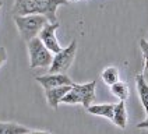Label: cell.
I'll return each instance as SVG.
<instances>
[{
  "instance_id": "obj_23",
  "label": "cell",
  "mask_w": 148,
  "mask_h": 134,
  "mask_svg": "<svg viewBox=\"0 0 148 134\" xmlns=\"http://www.w3.org/2000/svg\"><path fill=\"white\" fill-rule=\"evenodd\" d=\"M50 134H53V133H50Z\"/></svg>"
},
{
  "instance_id": "obj_11",
  "label": "cell",
  "mask_w": 148,
  "mask_h": 134,
  "mask_svg": "<svg viewBox=\"0 0 148 134\" xmlns=\"http://www.w3.org/2000/svg\"><path fill=\"white\" fill-rule=\"evenodd\" d=\"M136 87H137V92H138V98H140L141 105L145 110V113H148V83L143 77V74L136 75Z\"/></svg>"
},
{
  "instance_id": "obj_16",
  "label": "cell",
  "mask_w": 148,
  "mask_h": 134,
  "mask_svg": "<svg viewBox=\"0 0 148 134\" xmlns=\"http://www.w3.org/2000/svg\"><path fill=\"white\" fill-rule=\"evenodd\" d=\"M140 48L143 52V57H144V68H148V41L147 39H141Z\"/></svg>"
},
{
  "instance_id": "obj_13",
  "label": "cell",
  "mask_w": 148,
  "mask_h": 134,
  "mask_svg": "<svg viewBox=\"0 0 148 134\" xmlns=\"http://www.w3.org/2000/svg\"><path fill=\"white\" fill-rule=\"evenodd\" d=\"M101 78H102V81L106 84V85L112 87L113 84L120 81V73H119L117 67L109 66L106 68H103V71L101 73Z\"/></svg>"
},
{
  "instance_id": "obj_5",
  "label": "cell",
  "mask_w": 148,
  "mask_h": 134,
  "mask_svg": "<svg viewBox=\"0 0 148 134\" xmlns=\"http://www.w3.org/2000/svg\"><path fill=\"white\" fill-rule=\"evenodd\" d=\"M60 28V24L58 23H48L42 28L39 32V39L43 42V45L52 52V53H58L63 49V46L60 45L58 36H56V31Z\"/></svg>"
},
{
  "instance_id": "obj_24",
  "label": "cell",
  "mask_w": 148,
  "mask_h": 134,
  "mask_svg": "<svg viewBox=\"0 0 148 134\" xmlns=\"http://www.w3.org/2000/svg\"><path fill=\"white\" fill-rule=\"evenodd\" d=\"M0 1H1V0H0Z\"/></svg>"
},
{
  "instance_id": "obj_21",
  "label": "cell",
  "mask_w": 148,
  "mask_h": 134,
  "mask_svg": "<svg viewBox=\"0 0 148 134\" xmlns=\"http://www.w3.org/2000/svg\"><path fill=\"white\" fill-rule=\"evenodd\" d=\"M70 1H78V0H70Z\"/></svg>"
},
{
  "instance_id": "obj_19",
  "label": "cell",
  "mask_w": 148,
  "mask_h": 134,
  "mask_svg": "<svg viewBox=\"0 0 148 134\" xmlns=\"http://www.w3.org/2000/svg\"><path fill=\"white\" fill-rule=\"evenodd\" d=\"M137 129H148V120H144L137 124Z\"/></svg>"
},
{
  "instance_id": "obj_18",
  "label": "cell",
  "mask_w": 148,
  "mask_h": 134,
  "mask_svg": "<svg viewBox=\"0 0 148 134\" xmlns=\"http://www.w3.org/2000/svg\"><path fill=\"white\" fill-rule=\"evenodd\" d=\"M25 134H50L49 131H45V130H29L28 133Z\"/></svg>"
},
{
  "instance_id": "obj_22",
  "label": "cell",
  "mask_w": 148,
  "mask_h": 134,
  "mask_svg": "<svg viewBox=\"0 0 148 134\" xmlns=\"http://www.w3.org/2000/svg\"><path fill=\"white\" fill-rule=\"evenodd\" d=\"M0 8H1V1H0Z\"/></svg>"
},
{
  "instance_id": "obj_6",
  "label": "cell",
  "mask_w": 148,
  "mask_h": 134,
  "mask_svg": "<svg viewBox=\"0 0 148 134\" xmlns=\"http://www.w3.org/2000/svg\"><path fill=\"white\" fill-rule=\"evenodd\" d=\"M73 90L78 94V98H80V105H82V108L88 109L95 102L97 96H95V90H97V81L92 80L90 83L85 84H75L74 83Z\"/></svg>"
},
{
  "instance_id": "obj_1",
  "label": "cell",
  "mask_w": 148,
  "mask_h": 134,
  "mask_svg": "<svg viewBox=\"0 0 148 134\" xmlns=\"http://www.w3.org/2000/svg\"><path fill=\"white\" fill-rule=\"evenodd\" d=\"M70 0H16L11 13L14 16H28V14H42L49 23H58V8L67 6Z\"/></svg>"
},
{
  "instance_id": "obj_4",
  "label": "cell",
  "mask_w": 148,
  "mask_h": 134,
  "mask_svg": "<svg viewBox=\"0 0 148 134\" xmlns=\"http://www.w3.org/2000/svg\"><path fill=\"white\" fill-rule=\"evenodd\" d=\"M77 55V41L70 42V45L63 48V49L55 53L53 56V62L50 67L48 68L49 73H60V74H66L69 71V68L71 67V64L74 63V59Z\"/></svg>"
},
{
  "instance_id": "obj_15",
  "label": "cell",
  "mask_w": 148,
  "mask_h": 134,
  "mask_svg": "<svg viewBox=\"0 0 148 134\" xmlns=\"http://www.w3.org/2000/svg\"><path fill=\"white\" fill-rule=\"evenodd\" d=\"M63 103H66V105H78L80 103V98H78V94L73 90V87H71V90L66 94V96L63 98L62 100Z\"/></svg>"
},
{
  "instance_id": "obj_10",
  "label": "cell",
  "mask_w": 148,
  "mask_h": 134,
  "mask_svg": "<svg viewBox=\"0 0 148 134\" xmlns=\"http://www.w3.org/2000/svg\"><path fill=\"white\" fill-rule=\"evenodd\" d=\"M113 124L117 126L119 129L124 130L127 127V109H126V100H119L115 103V110H113Z\"/></svg>"
},
{
  "instance_id": "obj_20",
  "label": "cell",
  "mask_w": 148,
  "mask_h": 134,
  "mask_svg": "<svg viewBox=\"0 0 148 134\" xmlns=\"http://www.w3.org/2000/svg\"><path fill=\"white\" fill-rule=\"evenodd\" d=\"M141 74H143V77L145 78V81H147V83H148V68H144Z\"/></svg>"
},
{
  "instance_id": "obj_25",
  "label": "cell",
  "mask_w": 148,
  "mask_h": 134,
  "mask_svg": "<svg viewBox=\"0 0 148 134\" xmlns=\"http://www.w3.org/2000/svg\"><path fill=\"white\" fill-rule=\"evenodd\" d=\"M147 41H148V39H147Z\"/></svg>"
},
{
  "instance_id": "obj_17",
  "label": "cell",
  "mask_w": 148,
  "mask_h": 134,
  "mask_svg": "<svg viewBox=\"0 0 148 134\" xmlns=\"http://www.w3.org/2000/svg\"><path fill=\"white\" fill-rule=\"evenodd\" d=\"M7 62V50L4 49V46H0V67Z\"/></svg>"
},
{
  "instance_id": "obj_7",
  "label": "cell",
  "mask_w": 148,
  "mask_h": 134,
  "mask_svg": "<svg viewBox=\"0 0 148 134\" xmlns=\"http://www.w3.org/2000/svg\"><path fill=\"white\" fill-rule=\"evenodd\" d=\"M36 83L41 85L43 90H50V88H56L62 85H73V80L67 74H60V73H49L45 75H38L35 77Z\"/></svg>"
},
{
  "instance_id": "obj_2",
  "label": "cell",
  "mask_w": 148,
  "mask_h": 134,
  "mask_svg": "<svg viewBox=\"0 0 148 134\" xmlns=\"http://www.w3.org/2000/svg\"><path fill=\"white\" fill-rule=\"evenodd\" d=\"M17 31L24 42L39 36L42 28L49 23V20L42 14H28V16H14Z\"/></svg>"
},
{
  "instance_id": "obj_9",
  "label": "cell",
  "mask_w": 148,
  "mask_h": 134,
  "mask_svg": "<svg viewBox=\"0 0 148 134\" xmlns=\"http://www.w3.org/2000/svg\"><path fill=\"white\" fill-rule=\"evenodd\" d=\"M113 110H115V103H92L87 112L94 115V116L105 117L108 120L113 119Z\"/></svg>"
},
{
  "instance_id": "obj_8",
  "label": "cell",
  "mask_w": 148,
  "mask_h": 134,
  "mask_svg": "<svg viewBox=\"0 0 148 134\" xmlns=\"http://www.w3.org/2000/svg\"><path fill=\"white\" fill-rule=\"evenodd\" d=\"M70 90H71V85H62V87H56V88L45 90V98L48 102V106L52 109H58L63 98L66 96V94Z\"/></svg>"
},
{
  "instance_id": "obj_12",
  "label": "cell",
  "mask_w": 148,
  "mask_h": 134,
  "mask_svg": "<svg viewBox=\"0 0 148 134\" xmlns=\"http://www.w3.org/2000/svg\"><path fill=\"white\" fill-rule=\"evenodd\" d=\"M29 131L28 127L14 122H0V134H25Z\"/></svg>"
},
{
  "instance_id": "obj_3",
  "label": "cell",
  "mask_w": 148,
  "mask_h": 134,
  "mask_svg": "<svg viewBox=\"0 0 148 134\" xmlns=\"http://www.w3.org/2000/svg\"><path fill=\"white\" fill-rule=\"evenodd\" d=\"M28 48V57H29V67L31 68H49L55 53H52L43 42L39 39V36L27 42Z\"/></svg>"
},
{
  "instance_id": "obj_14",
  "label": "cell",
  "mask_w": 148,
  "mask_h": 134,
  "mask_svg": "<svg viewBox=\"0 0 148 134\" xmlns=\"http://www.w3.org/2000/svg\"><path fill=\"white\" fill-rule=\"evenodd\" d=\"M110 92L115 95L119 100H127L129 95H130V90H129V85L123 81H117L116 84H113L110 87Z\"/></svg>"
}]
</instances>
